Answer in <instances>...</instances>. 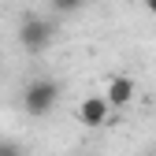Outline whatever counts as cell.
<instances>
[{"mask_svg": "<svg viewBox=\"0 0 156 156\" xmlns=\"http://www.w3.org/2000/svg\"><path fill=\"white\" fill-rule=\"evenodd\" d=\"M56 101H60V82L48 78V74L34 78V82L23 89V108H26V115H34V119L48 115V112L56 108Z\"/></svg>", "mask_w": 156, "mask_h": 156, "instance_id": "6da1fadb", "label": "cell"}, {"mask_svg": "<svg viewBox=\"0 0 156 156\" xmlns=\"http://www.w3.org/2000/svg\"><path fill=\"white\" fill-rule=\"evenodd\" d=\"M134 97H138V82H134L130 74H112L108 78V93H104L108 108H126Z\"/></svg>", "mask_w": 156, "mask_h": 156, "instance_id": "3957f363", "label": "cell"}, {"mask_svg": "<svg viewBox=\"0 0 156 156\" xmlns=\"http://www.w3.org/2000/svg\"><path fill=\"white\" fill-rule=\"evenodd\" d=\"M145 11H149V15H156V0H145Z\"/></svg>", "mask_w": 156, "mask_h": 156, "instance_id": "52a82bcc", "label": "cell"}, {"mask_svg": "<svg viewBox=\"0 0 156 156\" xmlns=\"http://www.w3.org/2000/svg\"><path fill=\"white\" fill-rule=\"evenodd\" d=\"M48 4H52L56 11H63V15H67V11H78V8L86 4V0H48Z\"/></svg>", "mask_w": 156, "mask_h": 156, "instance_id": "5b68a950", "label": "cell"}, {"mask_svg": "<svg viewBox=\"0 0 156 156\" xmlns=\"http://www.w3.org/2000/svg\"><path fill=\"white\" fill-rule=\"evenodd\" d=\"M0 156H23V145L19 141H0Z\"/></svg>", "mask_w": 156, "mask_h": 156, "instance_id": "8992f818", "label": "cell"}, {"mask_svg": "<svg viewBox=\"0 0 156 156\" xmlns=\"http://www.w3.org/2000/svg\"><path fill=\"white\" fill-rule=\"evenodd\" d=\"M108 112H112V108H108L104 97H86V101L78 104L74 115H78V123H82L86 130H97V126H104V123H108Z\"/></svg>", "mask_w": 156, "mask_h": 156, "instance_id": "277c9868", "label": "cell"}, {"mask_svg": "<svg viewBox=\"0 0 156 156\" xmlns=\"http://www.w3.org/2000/svg\"><path fill=\"white\" fill-rule=\"evenodd\" d=\"M19 41H23L26 52H45L48 41H52V23L41 19V15H26L19 23Z\"/></svg>", "mask_w": 156, "mask_h": 156, "instance_id": "7a4b0ae2", "label": "cell"}]
</instances>
